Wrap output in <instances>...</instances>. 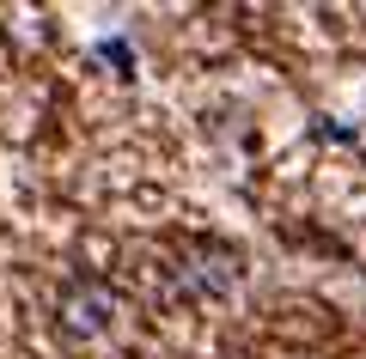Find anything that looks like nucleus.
Listing matches in <instances>:
<instances>
[{"mask_svg":"<svg viewBox=\"0 0 366 359\" xmlns=\"http://www.w3.org/2000/svg\"><path fill=\"white\" fill-rule=\"evenodd\" d=\"M110 317H117V293L104 280H74L61 293V323L67 335H104Z\"/></svg>","mask_w":366,"mask_h":359,"instance_id":"obj_1","label":"nucleus"},{"mask_svg":"<svg viewBox=\"0 0 366 359\" xmlns=\"http://www.w3.org/2000/svg\"><path fill=\"white\" fill-rule=\"evenodd\" d=\"M189 262H196V268H177L183 293H232V280H238V256H232V250L208 244V250H196Z\"/></svg>","mask_w":366,"mask_h":359,"instance_id":"obj_2","label":"nucleus"},{"mask_svg":"<svg viewBox=\"0 0 366 359\" xmlns=\"http://www.w3.org/2000/svg\"><path fill=\"white\" fill-rule=\"evenodd\" d=\"M98 55H104V61H117V67H129V43H98Z\"/></svg>","mask_w":366,"mask_h":359,"instance_id":"obj_3","label":"nucleus"}]
</instances>
